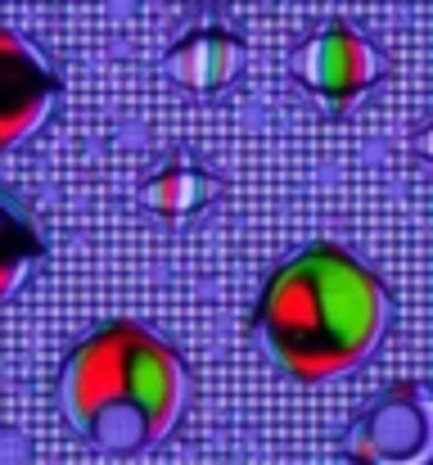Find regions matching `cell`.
Listing matches in <instances>:
<instances>
[{
    "mask_svg": "<svg viewBox=\"0 0 433 465\" xmlns=\"http://www.w3.org/2000/svg\"><path fill=\"white\" fill-rule=\"evenodd\" d=\"M258 325L293 380L320 384L370 357L389 325V294L357 258L316 244L271 276Z\"/></svg>",
    "mask_w": 433,
    "mask_h": 465,
    "instance_id": "cell-1",
    "label": "cell"
},
{
    "mask_svg": "<svg viewBox=\"0 0 433 465\" xmlns=\"http://www.w3.org/2000/svg\"><path fill=\"white\" fill-rule=\"evenodd\" d=\"M185 402V371L176 352L149 330L118 321L86 339L64 371L68 420L104 452L153 448Z\"/></svg>",
    "mask_w": 433,
    "mask_h": 465,
    "instance_id": "cell-2",
    "label": "cell"
},
{
    "mask_svg": "<svg viewBox=\"0 0 433 465\" xmlns=\"http://www.w3.org/2000/svg\"><path fill=\"white\" fill-rule=\"evenodd\" d=\"M293 73L325 104H348V100H357L379 77V54H375V45L361 32L334 23V27L316 32L293 54Z\"/></svg>",
    "mask_w": 433,
    "mask_h": 465,
    "instance_id": "cell-3",
    "label": "cell"
},
{
    "mask_svg": "<svg viewBox=\"0 0 433 465\" xmlns=\"http://www.w3.org/2000/svg\"><path fill=\"white\" fill-rule=\"evenodd\" d=\"M352 452L361 465H425L429 416L416 384L389 389L352 430Z\"/></svg>",
    "mask_w": 433,
    "mask_h": 465,
    "instance_id": "cell-4",
    "label": "cell"
},
{
    "mask_svg": "<svg viewBox=\"0 0 433 465\" xmlns=\"http://www.w3.org/2000/svg\"><path fill=\"white\" fill-rule=\"evenodd\" d=\"M59 82L36 45L0 27V150H14L50 114Z\"/></svg>",
    "mask_w": 433,
    "mask_h": 465,
    "instance_id": "cell-5",
    "label": "cell"
},
{
    "mask_svg": "<svg viewBox=\"0 0 433 465\" xmlns=\"http://www.w3.org/2000/svg\"><path fill=\"white\" fill-rule=\"evenodd\" d=\"M240 64V41L226 32V27H203L194 36H185L172 54H167V73L208 91V86H221Z\"/></svg>",
    "mask_w": 433,
    "mask_h": 465,
    "instance_id": "cell-6",
    "label": "cell"
},
{
    "mask_svg": "<svg viewBox=\"0 0 433 465\" xmlns=\"http://www.w3.org/2000/svg\"><path fill=\"white\" fill-rule=\"evenodd\" d=\"M41 258V235L27 222V213L0 190V299H9L23 281V272Z\"/></svg>",
    "mask_w": 433,
    "mask_h": 465,
    "instance_id": "cell-7",
    "label": "cell"
},
{
    "mask_svg": "<svg viewBox=\"0 0 433 465\" xmlns=\"http://www.w3.org/2000/svg\"><path fill=\"white\" fill-rule=\"evenodd\" d=\"M212 194V181H203L199 172H181V167H167L149 181L144 199L158 208V213H185L194 203H203Z\"/></svg>",
    "mask_w": 433,
    "mask_h": 465,
    "instance_id": "cell-8",
    "label": "cell"
}]
</instances>
